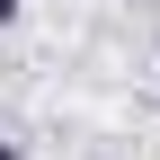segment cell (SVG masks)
Masks as SVG:
<instances>
[{
  "label": "cell",
  "mask_w": 160,
  "mask_h": 160,
  "mask_svg": "<svg viewBox=\"0 0 160 160\" xmlns=\"http://www.w3.org/2000/svg\"><path fill=\"white\" fill-rule=\"evenodd\" d=\"M0 27H18V0H0Z\"/></svg>",
  "instance_id": "6da1fadb"
},
{
  "label": "cell",
  "mask_w": 160,
  "mask_h": 160,
  "mask_svg": "<svg viewBox=\"0 0 160 160\" xmlns=\"http://www.w3.org/2000/svg\"><path fill=\"white\" fill-rule=\"evenodd\" d=\"M0 160H18V142H0Z\"/></svg>",
  "instance_id": "7a4b0ae2"
}]
</instances>
